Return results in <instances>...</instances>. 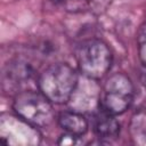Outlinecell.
I'll list each match as a JSON object with an SVG mask.
<instances>
[{
	"mask_svg": "<svg viewBox=\"0 0 146 146\" xmlns=\"http://www.w3.org/2000/svg\"><path fill=\"white\" fill-rule=\"evenodd\" d=\"M79 78L73 67L65 63L48 66L38 79L40 91L55 104L67 103L78 84Z\"/></svg>",
	"mask_w": 146,
	"mask_h": 146,
	"instance_id": "6da1fadb",
	"label": "cell"
},
{
	"mask_svg": "<svg viewBox=\"0 0 146 146\" xmlns=\"http://www.w3.org/2000/svg\"><path fill=\"white\" fill-rule=\"evenodd\" d=\"M113 56L108 46L99 39H90L82 42L76 50V62L83 76L103 79L112 66Z\"/></svg>",
	"mask_w": 146,
	"mask_h": 146,
	"instance_id": "7a4b0ae2",
	"label": "cell"
},
{
	"mask_svg": "<svg viewBox=\"0 0 146 146\" xmlns=\"http://www.w3.org/2000/svg\"><path fill=\"white\" fill-rule=\"evenodd\" d=\"M15 113L36 129L48 128L55 119L51 102L40 91L25 90L15 96Z\"/></svg>",
	"mask_w": 146,
	"mask_h": 146,
	"instance_id": "3957f363",
	"label": "cell"
},
{
	"mask_svg": "<svg viewBox=\"0 0 146 146\" xmlns=\"http://www.w3.org/2000/svg\"><path fill=\"white\" fill-rule=\"evenodd\" d=\"M133 96L135 89L131 80L123 73H115L105 82L99 106L114 115H120L130 107Z\"/></svg>",
	"mask_w": 146,
	"mask_h": 146,
	"instance_id": "277c9868",
	"label": "cell"
},
{
	"mask_svg": "<svg viewBox=\"0 0 146 146\" xmlns=\"http://www.w3.org/2000/svg\"><path fill=\"white\" fill-rule=\"evenodd\" d=\"M0 138L7 145H38L40 133L35 127L16 114L0 117Z\"/></svg>",
	"mask_w": 146,
	"mask_h": 146,
	"instance_id": "5b68a950",
	"label": "cell"
},
{
	"mask_svg": "<svg viewBox=\"0 0 146 146\" xmlns=\"http://www.w3.org/2000/svg\"><path fill=\"white\" fill-rule=\"evenodd\" d=\"M34 76V70L30 63L23 59H13L6 64L1 74V86L6 94L15 96L29 84Z\"/></svg>",
	"mask_w": 146,
	"mask_h": 146,
	"instance_id": "8992f818",
	"label": "cell"
},
{
	"mask_svg": "<svg viewBox=\"0 0 146 146\" xmlns=\"http://www.w3.org/2000/svg\"><path fill=\"white\" fill-rule=\"evenodd\" d=\"M96 80L84 76L83 82L80 80L70 98L73 111L76 112H89L94 111L100 104V92L95 83Z\"/></svg>",
	"mask_w": 146,
	"mask_h": 146,
	"instance_id": "52a82bcc",
	"label": "cell"
},
{
	"mask_svg": "<svg viewBox=\"0 0 146 146\" xmlns=\"http://www.w3.org/2000/svg\"><path fill=\"white\" fill-rule=\"evenodd\" d=\"M92 128L95 133L100 139H115L120 133V123L115 115L105 111L99 106L92 119Z\"/></svg>",
	"mask_w": 146,
	"mask_h": 146,
	"instance_id": "ba28073f",
	"label": "cell"
},
{
	"mask_svg": "<svg viewBox=\"0 0 146 146\" xmlns=\"http://www.w3.org/2000/svg\"><path fill=\"white\" fill-rule=\"evenodd\" d=\"M58 124L65 131L75 138H80L87 133L89 124L82 113L76 111H65L58 116Z\"/></svg>",
	"mask_w": 146,
	"mask_h": 146,
	"instance_id": "9c48e42d",
	"label": "cell"
},
{
	"mask_svg": "<svg viewBox=\"0 0 146 146\" xmlns=\"http://www.w3.org/2000/svg\"><path fill=\"white\" fill-rule=\"evenodd\" d=\"M130 135L136 143H146V110H139L132 115L130 121Z\"/></svg>",
	"mask_w": 146,
	"mask_h": 146,
	"instance_id": "30bf717a",
	"label": "cell"
},
{
	"mask_svg": "<svg viewBox=\"0 0 146 146\" xmlns=\"http://www.w3.org/2000/svg\"><path fill=\"white\" fill-rule=\"evenodd\" d=\"M52 3L67 13H82L88 9L92 0H51Z\"/></svg>",
	"mask_w": 146,
	"mask_h": 146,
	"instance_id": "8fae6325",
	"label": "cell"
},
{
	"mask_svg": "<svg viewBox=\"0 0 146 146\" xmlns=\"http://www.w3.org/2000/svg\"><path fill=\"white\" fill-rule=\"evenodd\" d=\"M138 55L140 63L143 64L144 71H146V30L141 29L138 33Z\"/></svg>",
	"mask_w": 146,
	"mask_h": 146,
	"instance_id": "7c38bea8",
	"label": "cell"
},
{
	"mask_svg": "<svg viewBox=\"0 0 146 146\" xmlns=\"http://www.w3.org/2000/svg\"><path fill=\"white\" fill-rule=\"evenodd\" d=\"M140 27H141V29H144V30H146V19H145V22H144V24H143V25H141Z\"/></svg>",
	"mask_w": 146,
	"mask_h": 146,
	"instance_id": "4fadbf2b",
	"label": "cell"
}]
</instances>
